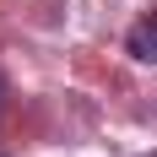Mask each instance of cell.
Returning <instances> with one entry per match:
<instances>
[{"label": "cell", "mask_w": 157, "mask_h": 157, "mask_svg": "<svg viewBox=\"0 0 157 157\" xmlns=\"http://www.w3.org/2000/svg\"><path fill=\"white\" fill-rule=\"evenodd\" d=\"M125 49H130V60H157V6L125 33Z\"/></svg>", "instance_id": "6da1fadb"}]
</instances>
